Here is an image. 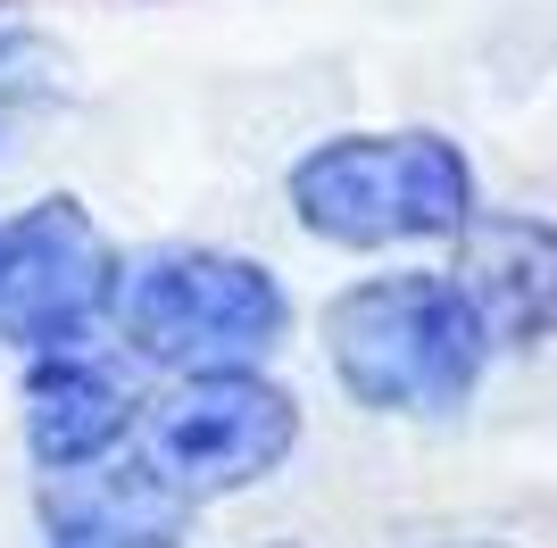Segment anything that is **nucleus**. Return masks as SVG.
<instances>
[{"instance_id": "obj_4", "label": "nucleus", "mask_w": 557, "mask_h": 548, "mask_svg": "<svg viewBox=\"0 0 557 548\" xmlns=\"http://www.w3.org/2000/svg\"><path fill=\"white\" fill-rule=\"evenodd\" d=\"M134 440L200 507V499H233V490L275 474L300 449V408L258 365H200V374H184L175 390H159L141 408Z\"/></svg>"}, {"instance_id": "obj_8", "label": "nucleus", "mask_w": 557, "mask_h": 548, "mask_svg": "<svg viewBox=\"0 0 557 548\" xmlns=\"http://www.w3.org/2000/svg\"><path fill=\"white\" fill-rule=\"evenodd\" d=\"M134 424H141V390L116 358H92V349L34 358V374H25V449H34L42 474L125 449Z\"/></svg>"}, {"instance_id": "obj_5", "label": "nucleus", "mask_w": 557, "mask_h": 548, "mask_svg": "<svg viewBox=\"0 0 557 548\" xmlns=\"http://www.w3.org/2000/svg\"><path fill=\"white\" fill-rule=\"evenodd\" d=\"M116 283L125 266L75 191L0 216V341L9 349L50 358V349L100 341V324L116 316Z\"/></svg>"}, {"instance_id": "obj_11", "label": "nucleus", "mask_w": 557, "mask_h": 548, "mask_svg": "<svg viewBox=\"0 0 557 548\" xmlns=\"http://www.w3.org/2000/svg\"><path fill=\"white\" fill-rule=\"evenodd\" d=\"M275 548H300V540H275Z\"/></svg>"}, {"instance_id": "obj_10", "label": "nucleus", "mask_w": 557, "mask_h": 548, "mask_svg": "<svg viewBox=\"0 0 557 548\" xmlns=\"http://www.w3.org/2000/svg\"><path fill=\"white\" fill-rule=\"evenodd\" d=\"M442 548H508V540H442Z\"/></svg>"}, {"instance_id": "obj_1", "label": "nucleus", "mask_w": 557, "mask_h": 548, "mask_svg": "<svg viewBox=\"0 0 557 548\" xmlns=\"http://www.w3.org/2000/svg\"><path fill=\"white\" fill-rule=\"evenodd\" d=\"M325 365L374 415H458L491 365V333L449 274H374L325 308Z\"/></svg>"}, {"instance_id": "obj_7", "label": "nucleus", "mask_w": 557, "mask_h": 548, "mask_svg": "<svg viewBox=\"0 0 557 548\" xmlns=\"http://www.w3.org/2000/svg\"><path fill=\"white\" fill-rule=\"evenodd\" d=\"M491 349H533L557 333V225L549 216H466L449 266Z\"/></svg>"}, {"instance_id": "obj_2", "label": "nucleus", "mask_w": 557, "mask_h": 548, "mask_svg": "<svg viewBox=\"0 0 557 548\" xmlns=\"http://www.w3.org/2000/svg\"><path fill=\"white\" fill-rule=\"evenodd\" d=\"M300 233L333 250H399L458 241L474 216V166L449 134H333L283 175Z\"/></svg>"}, {"instance_id": "obj_3", "label": "nucleus", "mask_w": 557, "mask_h": 548, "mask_svg": "<svg viewBox=\"0 0 557 548\" xmlns=\"http://www.w3.org/2000/svg\"><path fill=\"white\" fill-rule=\"evenodd\" d=\"M116 333H125V349L141 365H175V374L258 365V358H275L283 333H292V299H283L275 266L184 241V250H150L125 266Z\"/></svg>"}, {"instance_id": "obj_6", "label": "nucleus", "mask_w": 557, "mask_h": 548, "mask_svg": "<svg viewBox=\"0 0 557 548\" xmlns=\"http://www.w3.org/2000/svg\"><path fill=\"white\" fill-rule=\"evenodd\" d=\"M34 515H42L50 548H184L191 499L150 465V457H84V465H59L34 490Z\"/></svg>"}, {"instance_id": "obj_9", "label": "nucleus", "mask_w": 557, "mask_h": 548, "mask_svg": "<svg viewBox=\"0 0 557 548\" xmlns=\"http://www.w3.org/2000/svg\"><path fill=\"white\" fill-rule=\"evenodd\" d=\"M59 109H75V59L50 34H0V159Z\"/></svg>"}]
</instances>
